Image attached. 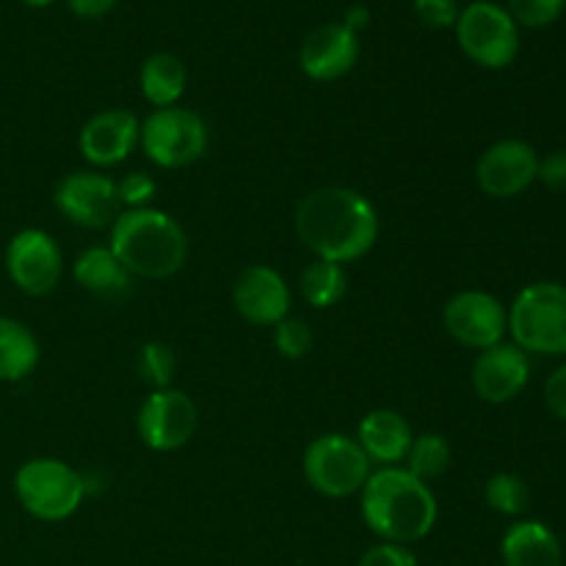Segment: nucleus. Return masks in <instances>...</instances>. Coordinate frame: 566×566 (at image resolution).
<instances>
[{
    "instance_id": "72a5a7b5",
    "label": "nucleus",
    "mask_w": 566,
    "mask_h": 566,
    "mask_svg": "<svg viewBox=\"0 0 566 566\" xmlns=\"http://www.w3.org/2000/svg\"><path fill=\"white\" fill-rule=\"evenodd\" d=\"M72 9V14L83 17V20H97L105 17L116 6V0H66Z\"/></svg>"
},
{
    "instance_id": "f3484780",
    "label": "nucleus",
    "mask_w": 566,
    "mask_h": 566,
    "mask_svg": "<svg viewBox=\"0 0 566 566\" xmlns=\"http://www.w3.org/2000/svg\"><path fill=\"white\" fill-rule=\"evenodd\" d=\"M142 142V125L127 111H103L92 116L81 130V153L92 166H116L130 158Z\"/></svg>"
},
{
    "instance_id": "39448f33",
    "label": "nucleus",
    "mask_w": 566,
    "mask_h": 566,
    "mask_svg": "<svg viewBox=\"0 0 566 566\" xmlns=\"http://www.w3.org/2000/svg\"><path fill=\"white\" fill-rule=\"evenodd\" d=\"M14 492L20 506L44 523L70 520L86 497V481L61 459H31L14 475Z\"/></svg>"
},
{
    "instance_id": "1a4fd4ad",
    "label": "nucleus",
    "mask_w": 566,
    "mask_h": 566,
    "mask_svg": "<svg viewBox=\"0 0 566 566\" xmlns=\"http://www.w3.org/2000/svg\"><path fill=\"white\" fill-rule=\"evenodd\" d=\"M6 271L28 296H48L64 274L59 243L44 230H20L6 247Z\"/></svg>"
},
{
    "instance_id": "9b49d317",
    "label": "nucleus",
    "mask_w": 566,
    "mask_h": 566,
    "mask_svg": "<svg viewBox=\"0 0 566 566\" xmlns=\"http://www.w3.org/2000/svg\"><path fill=\"white\" fill-rule=\"evenodd\" d=\"M539 175V155L528 142L506 138L481 153L475 164L479 188L492 199H512L528 191Z\"/></svg>"
},
{
    "instance_id": "f03ea898",
    "label": "nucleus",
    "mask_w": 566,
    "mask_h": 566,
    "mask_svg": "<svg viewBox=\"0 0 566 566\" xmlns=\"http://www.w3.org/2000/svg\"><path fill=\"white\" fill-rule=\"evenodd\" d=\"M437 497L426 481L403 468L370 473L363 486V520L379 539L412 545L426 539L437 525Z\"/></svg>"
},
{
    "instance_id": "b1692460",
    "label": "nucleus",
    "mask_w": 566,
    "mask_h": 566,
    "mask_svg": "<svg viewBox=\"0 0 566 566\" xmlns=\"http://www.w3.org/2000/svg\"><path fill=\"white\" fill-rule=\"evenodd\" d=\"M409 473L420 481H434L440 479L442 473L451 464V446L442 434H420L412 440V448L407 453Z\"/></svg>"
},
{
    "instance_id": "7ed1b4c3",
    "label": "nucleus",
    "mask_w": 566,
    "mask_h": 566,
    "mask_svg": "<svg viewBox=\"0 0 566 566\" xmlns=\"http://www.w3.org/2000/svg\"><path fill=\"white\" fill-rule=\"evenodd\" d=\"M111 252L144 280H166L177 274L188 258V238L169 213L155 208L127 210L111 224Z\"/></svg>"
},
{
    "instance_id": "a878e982",
    "label": "nucleus",
    "mask_w": 566,
    "mask_h": 566,
    "mask_svg": "<svg viewBox=\"0 0 566 566\" xmlns=\"http://www.w3.org/2000/svg\"><path fill=\"white\" fill-rule=\"evenodd\" d=\"M175 368H177L175 352H171L166 343H158V340L144 343L142 352H138V363H136L138 376H142V381H147L149 387H155V390H166V387H171Z\"/></svg>"
},
{
    "instance_id": "7c9ffc66",
    "label": "nucleus",
    "mask_w": 566,
    "mask_h": 566,
    "mask_svg": "<svg viewBox=\"0 0 566 566\" xmlns=\"http://www.w3.org/2000/svg\"><path fill=\"white\" fill-rule=\"evenodd\" d=\"M357 566H418V558L407 545L381 542V545L365 551Z\"/></svg>"
},
{
    "instance_id": "423d86ee",
    "label": "nucleus",
    "mask_w": 566,
    "mask_h": 566,
    "mask_svg": "<svg viewBox=\"0 0 566 566\" xmlns=\"http://www.w3.org/2000/svg\"><path fill=\"white\" fill-rule=\"evenodd\" d=\"M459 48L470 61L484 70H506L520 53V25L503 6L490 0H475L459 11L457 20Z\"/></svg>"
},
{
    "instance_id": "5701e85b",
    "label": "nucleus",
    "mask_w": 566,
    "mask_h": 566,
    "mask_svg": "<svg viewBox=\"0 0 566 566\" xmlns=\"http://www.w3.org/2000/svg\"><path fill=\"white\" fill-rule=\"evenodd\" d=\"M302 293L313 307H335L348 293L346 269L340 263H329V260H315L304 269Z\"/></svg>"
},
{
    "instance_id": "ddd939ff",
    "label": "nucleus",
    "mask_w": 566,
    "mask_h": 566,
    "mask_svg": "<svg viewBox=\"0 0 566 566\" xmlns=\"http://www.w3.org/2000/svg\"><path fill=\"white\" fill-rule=\"evenodd\" d=\"M197 431V407L182 390H155L138 409V437L158 453L177 451Z\"/></svg>"
},
{
    "instance_id": "f704fd0d",
    "label": "nucleus",
    "mask_w": 566,
    "mask_h": 566,
    "mask_svg": "<svg viewBox=\"0 0 566 566\" xmlns=\"http://www.w3.org/2000/svg\"><path fill=\"white\" fill-rule=\"evenodd\" d=\"M368 20H370L368 9H363V6H354V9H348V14H346V22H343V25H348V28H352L354 33H357L359 28H365V25H368Z\"/></svg>"
},
{
    "instance_id": "6ab92c4d",
    "label": "nucleus",
    "mask_w": 566,
    "mask_h": 566,
    "mask_svg": "<svg viewBox=\"0 0 566 566\" xmlns=\"http://www.w3.org/2000/svg\"><path fill=\"white\" fill-rule=\"evenodd\" d=\"M506 566H564V551L558 536L536 520H523L506 531L501 542Z\"/></svg>"
},
{
    "instance_id": "0eeeda50",
    "label": "nucleus",
    "mask_w": 566,
    "mask_h": 566,
    "mask_svg": "<svg viewBox=\"0 0 566 566\" xmlns=\"http://www.w3.org/2000/svg\"><path fill=\"white\" fill-rule=\"evenodd\" d=\"M304 475L324 497H348L370 479V459L352 437L324 434L304 451Z\"/></svg>"
},
{
    "instance_id": "dca6fc26",
    "label": "nucleus",
    "mask_w": 566,
    "mask_h": 566,
    "mask_svg": "<svg viewBox=\"0 0 566 566\" xmlns=\"http://www.w3.org/2000/svg\"><path fill=\"white\" fill-rule=\"evenodd\" d=\"M359 59V36L343 22H326L304 39L298 66L313 81H337L348 75Z\"/></svg>"
},
{
    "instance_id": "412c9836",
    "label": "nucleus",
    "mask_w": 566,
    "mask_h": 566,
    "mask_svg": "<svg viewBox=\"0 0 566 566\" xmlns=\"http://www.w3.org/2000/svg\"><path fill=\"white\" fill-rule=\"evenodd\" d=\"M138 83L147 103H153L155 108H171L186 92V64L171 53H155L142 64Z\"/></svg>"
},
{
    "instance_id": "4468645a",
    "label": "nucleus",
    "mask_w": 566,
    "mask_h": 566,
    "mask_svg": "<svg viewBox=\"0 0 566 566\" xmlns=\"http://www.w3.org/2000/svg\"><path fill=\"white\" fill-rule=\"evenodd\" d=\"M235 310L254 326H276L287 318L291 291L285 280L271 265H249L235 276L232 285Z\"/></svg>"
},
{
    "instance_id": "c756f323",
    "label": "nucleus",
    "mask_w": 566,
    "mask_h": 566,
    "mask_svg": "<svg viewBox=\"0 0 566 566\" xmlns=\"http://www.w3.org/2000/svg\"><path fill=\"white\" fill-rule=\"evenodd\" d=\"M415 14L426 28H453L459 20V3L457 0H415Z\"/></svg>"
},
{
    "instance_id": "9d476101",
    "label": "nucleus",
    "mask_w": 566,
    "mask_h": 566,
    "mask_svg": "<svg viewBox=\"0 0 566 566\" xmlns=\"http://www.w3.org/2000/svg\"><path fill=\"white\" fill-rule=\"evenodd\" d=\"M442 324L457 343L484 352L503 343V335L509 332V313L492 293L462 291L442 307Z\"/></svg>"
},
{
    "instance_id": "f8f14e48",
    "label": "nucleus",
    "mask_w": 566,
    "mask_h": 566,
    "mask_svg": "<svg viewBox=\"0 0 566 566\" xmlns=\"http://www.w3.org/2000/svg\"><path fill=\"white\" fill-rule=\"evenodd\" d=\"M55 208L77 227L103 230L119 216V191L111 177L97 171H72L55 186Z\"/></svg>"
},
{
    "instance_id": "2f4dec72",
    "label": "nucleus",
    "mask_w": 566,
    "mask_h": 566,
    "mask_svg": "<svg viewBox=\"0 0 566 566\" xmlns=\"http://www.w3.org/2000/svg\"><path fill=\"white\" fill-rule=\"evenodd\" d=\"M536 180L545 182L551 191H566V149H556V153L539 160V175H536Z\"/></svg>"
},
{
    "instance_id": "cd10ccee",
    "label": "nucleus",
    "mask_w": 566,
    "mask_h": 566,
    "mask_svg": "<svg viewBox=\"0 0 566 566\" xmlns=\"http://www.w3.org/2000/svg\"><path fill=\"white\" fill-rule=\"evenodd\" d=\"M274 346L282 357L302 359L313 352V332L304 321L285 318L274 326Z\"/></svg>"
},
{
    "instance_id": "2eb2a0df",
    "label": "nucleus",
    "mask_w": 566,
    "mask_h": 566,
    "mask_svg": "<svg viewBox=\"0 0 566 566\" xmlns=\"http://www.w3.org/2000/svg\"><path fill=\"white\" fill-rule=\"evenodd\" d=\"M531 379L528 354L514 343L484 348L473 365V390L486 403H509Z\"/></svg>"
},
{
    "instance_id": "f257e3e1",
    "label": "nucleus",
    "mask_w": 566,
    "mask_h": 566,
    "mask_svg": "<svg viewBox=\"0 0 566 566\" xmlns=\"http://www.w3.org/2000/svg\"><path fill=\"white\" fill-rule=\"evenodd\" d=\"M296 235L318 260L343 265L365 258L374 249L379 238V216L354 188L326 186L298 202Z\"/></svg>"
},
{
    "instance_id": "a211bd4d",
    "label": "nucleus",
    "mask_w": 566,
    "mask_h": 566,
    "mask_svg": "<svg viewBox=\"0 0 566 566\" xmlns=\"http://www.w3.org/2000/svg\"><path fill=\"white\" fill-rule=\"evenodd\" d=\"M412 440L415 437L409 423L392 409H376V412L365 415L357 431V442L365 457L370 462L385 464V468H396L398 462H403L409 448H412Z\"/></svg>"
},
{
    "instance_id": "c85d7f7f",
    "label": "nucleus",
    "mask_w": 566,
    "mask_h": 566,
    "mask_svg": "<svg viewBox=\"0 0 566 566\" xmlns=\"http://www.w3.org/2000/svg\"><path fill=\"white\" fill-rule=\"evenodd\" d=\"M116 191H119L122 205H127L130 210H138V208H147V205L153 202L158 186H155L153 177L144 175V171H133V175H127L125 180L116 182Z\"/></svg>"
},
{
    "instance_id": "473e14b6",
    "label": "nucleus",
    "mask_w": 566,
    "mask_h": 566,
    "mask_svg": "<svg viewBox=\"0 0 566 566\" xmlns=\"http://www.w3.org/2000/svg\"><path fill=\"white\" fill-rule=\"evenodd\" d=\"M545 401H547V409L566 423V365H562V368H556L551 376H547Z\"/></svg>"
},
{
    "instance_id": "c9c22d12",
    "label": "nucleus",
    "mask_w": 566,
    "mask_h": 566,
    "mask_svg": "<svg viewBox=\"0 0 566 566\" xmlns=\"http://www.w3.org/2000/svg\"><path fill=\"white\" fill-rule=\"evenodd\" d=\"M25 6H31V9H44V6H50L53 0H22Z\"/></svg>"
},
{
    "instance_id": "aec40b11",
    "label": "nucleus",
    "mask_w": 566,
    "mask_h": 566,
    "mask_svg": "<svg viewBox=\"0 0 566 566\" xmlns=\"http://www.w3.org/2000/svg\"><path fill=\"white\" fill-rule=\"evenodd\" d=\"M75 282L88 293L103 298L125 296L130 291V271L119 263L108 247H92L75 260Z\"/></svg>"
},
{
    "instance_id": "bb28decb",
    "label": "nucleus",
    "mask_w": 566,
    "mask_h": 566,
    "mask_svg": "<svg viewBox=\"0 0 566 566\" xmlns=\"http://www.w3.org/2000/svg\"><path fill=\"white\" fill-rule=\"evenodd\" d=\"M566 0H509V14L523 28H547L564 14Z\"/></svg>"
},
{
    "instance_id": "4be33fe9",
    "label": "nucleus",
    "mask_w": 566,
    "mask_h": 566,
    "mask_svg": "<svg viewBox=\"0 0 566 566\" xmlns=\"http://www.w3.org/2000/svg\"><path fill=\"white\" fill-rule=\"evenodd\" d=\"M39 365V343L25 324L0 315V381H20Z\"/></svg>"
},
{
    "instance_id": "6e6552de",
    "label": "nucleus",
    "mask_w": 566,
    "mask_h": 566,
    "mask_svg": "<svg viewBox=\"0 0 566 566\" xmlns=\"http://www.w3.org/2000/svg\"><path fill=\"white\" fill-rule=\"evenodd\" d=\"M138 144L160 169H182L202 158L208 149V125L188 108H158L144 119Z\"/></svg>"
},
{
    "instance_id": "393cba45",
    "label": "nucleus",
    "mask_w": 566,
    "mask_h": 566,
    "mask_svg": "<svg viewBox=\"0 0 566 566\" xmlns=\"http://www.w3.org/2000/svg\"><path fill=\"white\" fill-rule=\"evenodd\" d=\"M486 506L492 512L503 514V517H520V514L528 512L531 492L520 475L514 473H495L484 486Z\"/></svg>"
},
{
    "instance_id": "20e7f679",
    "label": "nucleus",
    "mask_w": 566,
    "mask_h": 566,
    "mask_svg": "<svg viewBox=\"0 0 566 566\" xmlns=\"http://www.w3.org/2000/svg\"><path fill=\"white\" fill-rule=\"evenodd\" d=\"M509 332L525 354L566 357V285L534 282L514 298Z\"/></svg>"
}]
</instances>
